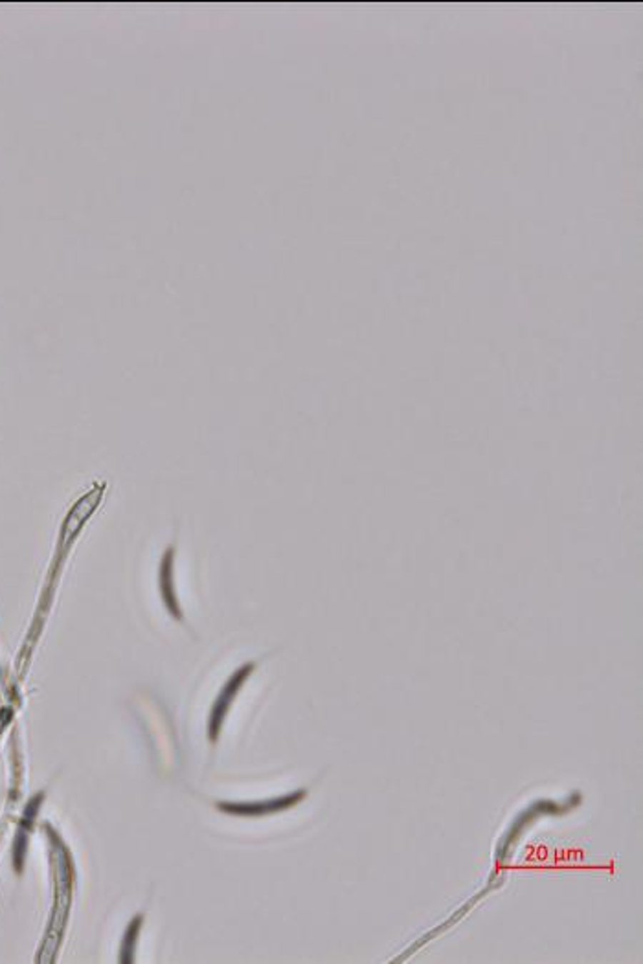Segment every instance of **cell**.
Instances as JSON below:
<instances>
[{"label":"cell","mask_w":643,"mask_h":964,"mask_svg":"<svg viewBox=\"0 0 643 964\" xmlns=\"http://www.w3.org/2000/svg\"><path fill=\"white\" fill-rule=\"evenodd\" d=\"M250 671H252V665H246V667L241 668L239 673H236V676L228 681L226 687H224L223 693H221V696H219V700L215 702L214 715H211V735H217L215 731H217V728H219V722L223 720L224 713H226L228 706H230L231 698H234V694L237 693V689L241 687V683H243L244 678L249 676Z\"/></svg>","instance_id":"6da1fadb"},{"label":"cell","mask_w":643,"mask_h":964,"mask_svg":"<svg viewBox=\"0 0 643 964\" xmlns=\"http://www.w3.org/2000/svg\"><path fill=\"white\" fill-rule=\"evenodd\" d=\"M171 564H173L171 551H167V553H166V557H164V562H162V573H160V584H162V596H164V601H166V604H167V608H169V612L175 613V617H180L179 608H176L175 593H173Z\"/></svg>","instance_id":"7a4b0ae2"},{"label":"cell","mask_w":643,"mask_h":964,"mask_svg":"<svg viewBox=\"0 0 643 964\" xmlns=\"http://www.w3.org/2000/svg\"><path fill=\"white\" fill-rule=\"evenodd\" d=\"M298 801V797H287V799H278V801H270V803H261V805H244V806H234V808H226L231 810V812H237V814H261V812H270V810H278V808H285V806L292 805V803Z\"/></svg>","instance_id":"3957f363"}]
</instances>
